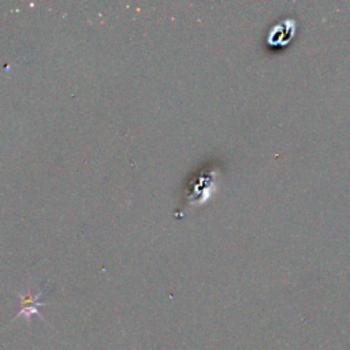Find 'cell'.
Segmentation results:
<instances>
[{"label":"cell","mask_w":350,"mask_h":350,"mask_svg":"<svg viewBox=\"0 0 350 350\" xmlns=\"http://www.w3.org/2000/svg\"><path fill=\"white\" fill-rule=\"evenodd\" d=\"M43 293H37V294H33L32 291H28V294H18V299H20V310L16 313V318H25L26 322L30 323V319L33 316H40L44 320V316L40 313L39 308L40 306H45L47 304L40 303L39 299L41 297Z\"/></svg>","instance_id":"1"},{"label":"cell","mask_w":350,"mask_h":350,"mask_svg":"<svg viewBox=\"0 0 350 350\" xmlns=\"http://www.w3.org/2000/svg\"><path fill=\"white\" fill-rule=\"evenodd\" d=\"M212 185V175H205V171L196 179H191V187L186 195L187 204H200L209 196V187Z\"/></svg>","instance_id":"2"}]
</instances>
